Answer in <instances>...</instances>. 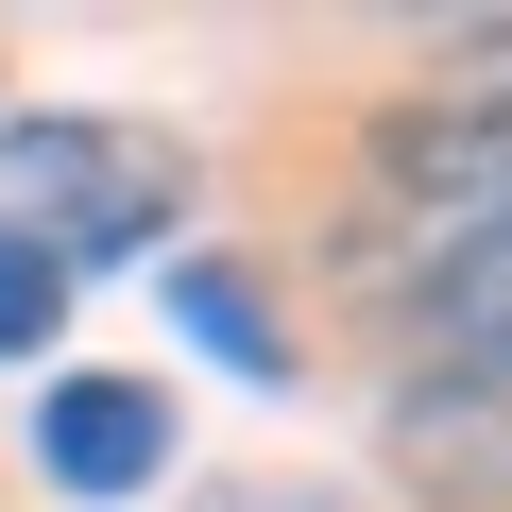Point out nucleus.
I'll return each mask as SVG.
<instances>
[{"mask_svg":"<svg viewBox=\"0 0 512 512\" xmlns=\"http://www.w3.org/2000/svg\"><path fill=\"white\" fill-rule=\"evenodd\" d=\"M393 478L444 512H512V359H410L393 393Z\"/></svg>","mask_w":512,"mask_h":512,"instance_id":"obj_3","label":"nucleus"},{"mask_svg":"<svg viewBox=\"0 0 512 512\" xmlns=\"http://www.w3.org/2000/svg\"><path fill=\"white\" fill-rule=\"evenodd\" d=\"M188 205V137L171 120H18L0 137V222L35 256H137Z\"/></svg>","mask_w":512,"mask_h":512,"instance_id":"obj_1","label":"nucleus"},{"mask_svg":"<svg viewBox=\"0 0 512 512\" xmlns=\"http://www.w3.org/2000/svg\"><path fill=\"white\" fill-rule=\"evenodd\" d=\"M393 308H410L427 359H512V171L427 205V239L393 256Z\"/></svg>","mask_w":512,"mask_h":512,"instance_id":"obj_2","label":"nucleus"},{"mask_svg":"<svg viewBox=\"0 0 512 512\" xmlns=\"http://www.w3.org/2000/svg\"><path fill=\"white\" fill-rule=\"evenodd\" d=\"M171 325L205 359H239V376H291V325H274V291H256L239 256H188V274H171Z\"/></svg>","mask_w":512,"mask_h":512,"instance_id":"obj_5","label":"nucleus"},{"mask_svg":"<svg viewBox=\"0 0 512 512\" xmlns=\"http://www.w3.org/2000/svg\"><path fill=\"white\" fill-rule=\"evenodd\" d=\"M52 308H69V256H35L18 222H0V359H35V342H52Z\"/></svg>","mask_w":512,"mask_h":512,"instance_id":"obj_6","label":"nucleus"},{"mask_svg":"<svg viewBox=\"0 0 512 512\" xmlns=\"http://www.w3.org/2000/svg\"><path fill=\"white\" fill-rule=\"evenodd\" d=\"M35 461H52L69 495H154V461H171V393H137V376H69V393L35 410Z\"/></svg>","mask_w":512,"mask_h":512,"instance_id":"obj_4","label":"nucleus"}]
</instances>
